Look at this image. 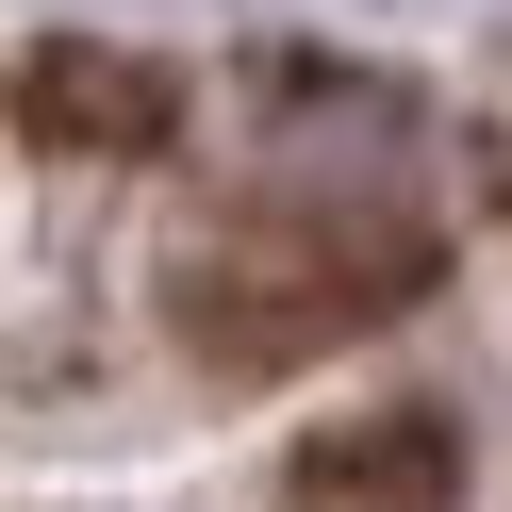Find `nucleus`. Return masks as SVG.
Returning a JSON list of instances; mask_svg holds the SVG:
<instances>
[{"instance_id": "1", "label": "nucleus", "mask_w": 512, "mask_h": 512, "mask_svg": "<svg viewBox=\"0 0 512 512\" xmlns=\"http://www.w3.org/2000/svg\"><path fill=\"white\" fill-rule=\"evenodd\" d=\"M380 298H413V248L397 232H331V215H298V232H215V248H182V281H166L182 347H215V364H298V347L364 331Z\"/></svg>"}]
</instances>
